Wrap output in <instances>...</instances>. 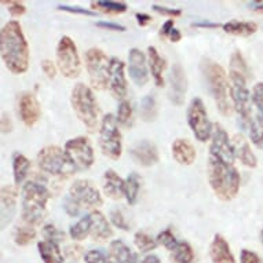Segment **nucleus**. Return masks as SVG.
<instances>
[{
    "label": "nucleus",
    "instance_id": "obj_1",
    "mask_svg": "<svg viewBox=\"0 0 263 263\" xmlns=\"http://www.w3.org/2000/svg\"><path fill=\"white\" fill-rule=\"evenodd\" d=\"M0 51L6 68L14 74L25 73L29 68V46L22 32L21 24L9 21L0 33Z\"/></svg>",
    "mask_w": 263,
    "mask_h": 263
},
{
    "label": "nucleus",
    "instance_id": "obj_2",
    "mask_svg": "<svg viewBox=\"0 0 263 263\" xmlns=\"http://www.w3.org/2000/svg\"><path fill=\"white\" fill-rule=\"evenodd\" d=\"M208 182L218 199L222 201H230L237 196L240 185H241V178H240L238 170L234 167V164L223 163L210 156L208 157Z\"/></svg>",
    "mask_w": 263,
    "mask_h": 263
},
{
    "label": "nucleus",
    "instance_id": "obj_3",
    "mask_svg": "<svg viewBox=\"0 0 263 263\" xmlns=\"http://www.w3.org/2000/svg\"><path fill=\"white\" fill-rule=\"evenodd\" d=\"M201 72L218 110L223 116H232L234 108L230 101V79L228 78L223 68L215 61L204 58L201 61Z\"/></svg>",
    "mask_w": 263,
    "mask_h": 263
},
{
    "label": "nucleus",
    "instance_id": "obj_4",
    "mask_svg": "<svg viewBox=\"0 0 263 263\" xmlns=\"http://www.w3.org/2000/svg\"><path fill=\"white\" fill-rule=\"evenodd\" d=\"M51 199L50 190L36 181H28L22 186L21 216L22 222L37 226L43 222L47 212L48 200Z\"/></svg>",
    "mask_w": 263,
    "mask_h": 263
},
{
    "label": "nucleus",
    "instance_id": "obj_5",
    "mask_svg": "<svg viewBox=\"0 0 263 263\" xmlns=\"http://www.w3.org/2000/svg\"><path fill=\"white\" fill-rule=\"evenodd\" d=\"M70 105L79 120L86 125L88 131H95L98 125L100 109L94 91L84 83H78L70 92Z\"/></svg>",
    "mask_w": 263,
    "mask_h": 263
},
{
    "label": "nucleus",
    "instance_id": "obj_6",
    "mask_svg": "<svg viewBox=\"0 0 263 263\" xmlns=\"http://www.w3.org/2000/svg\"><path fill=\"white\" fill-rule=\"evenodd\" d=\"M37 165L43 173L60 178H69L78 171L65 149L55 145H48L40 149L37 153Z\"/></svg>",
    "mask_w": 263,
    "mask_h": 263
},
{
    "label": "nucleus",
    "instance_id": "obj_7",
    "mask_svg": "<svg viewBox=\"0 0 263 263\" xmlns=\"http://www.w3.org/2000/svg\"><path fill=\"white\" fill-rule=\"evenodd\" d=\"M100 147L106 157L119 160L123 152V135L117 119L112 113L105 115L100 127Z\"/></svg>",
    "mask_w": 263,
    "mask_h": 263
},
{
    "label": "nucleus",
    "instance_id": "obj_8",
    "mask_svg": "<svg viewBox=\"0 0 263 263\" xmlns=\"http://www.w3.org/2000/svg\"><path fill=\"white\" fill-rule=\"evenodd\" d=\"M230 79V98L233 104L234 110L238 113L242 127H247V121L250 119L251 113L254 112L252 95L247 87V79L238 73L229 72Z\"/></svg>",
    "mask_w": 263,
    "mask_h": 263
},
{
    "label": "nucleus",
    "instance_id": "obj_9",
    "mask_svg": "<svg viewBox=\"0 0 263 263\" xmlns=\"http://www.w3.org/2000/svg\"><path fill=\"white\" fill-rule=\"evenodd\" d=\"M57 65L65 78L76 79L82 73V61L78 47L69 36H62L57 46Z\"/></svg>",
    "mask_w": 263,
    "mask_h": 263
},
{
    "label": "nucleus",
    "instance_id": "obj_10",
    "mask_svg": "<svg viewBox=\"0 0 263 263\" xmlns=\"http://www.w3.org/2000/svg\"><path fill=\"white\" fill-rule=\"evenodd\" d=\"M86 68L90 76L91 86L95 90H105L109 86V62L110 60L101 48L92 47L87 50Z\"/></svg>",
    "mask_w": 263,
    "mask_h": 263
},
{
    "label": "nucleus",
    "instance_id": "obj_11",
    "mask_svg": "<svg viewBox=\"0 0 263 263\" xmlns=\"http://www.w3.org/2000/svg\"><path fill=\"white\" fill-rule=\"evenodd\" d=\"M187 123L194 138L200 142H207L212 137L214 124L210 121L207 108L201 98H193L187 108Z\"/></svg>",
    "mask_w": 263,
    "mask_h": 263
},
{
    "label": "nucleus",
    "instance_id": "obj_12",
    "mask_svg": "<svg viewBox=\"0 0 263 263\" xmlns=\"http://www.w3.org/2000/svg\"><path fill=\"white\" fill-rule=\"evenodd\" d=\"M65 152L69 156L78 171H86L91 168L95 161L94 149L86 137H76L65 143Z\"/></svg>",
    "mask_w": 263,
    "mask_h": 263
},
{
    "label": "nucleus",
    "instance_id": "obj_13",
    "mask_svg": "<svg viewBox=\"0 0 263 263\" xmlns=\"http://www.w3.org/2000/svg\"><path fill=\"white\" fill-rule=\"evenodd\" d=\"M210 156L228 164H234V160H236L232 141L229 138L223 125L219 123L214 124L211 145H210Z\"/></svg>",
    "mask_w": 263,
    "mask_h": 263
},
{
    "label": "nucleus",
    "instance_id": "obj_14",
    "mask_svg": "<svg viewBox=\"0 0 263 263\" xmlns=\"http://www.w3.org/2000/svg\"><path fill=\"white\" fill-rule=\"evenodd\" d=\"M69 196L76 200L82 207L98 208L104 204L101 192L88 179H78L70 186Z\"/></svg>",
    "mask_w": 263,
    "mask_h": 263
},
{
    "label": "nucleus",
    "instance_id": "obj_15",
    "mask_svg": "<svg viewBox=\"0 0 263 263\" xmlns=\"http://www.w3.org/2000/svg\"><path fill=\"white\" fill-rule=\"evenodd\" d=\"M109 88L117 100L124 101L127 97V79L124 73V62L117 57H112L109 62Z\"/></svg>",
    "mask_w": 263,
    "mask_h": 263
},
{
    "label": "nucleus",
    "instance_id": "obj_16",
    "mask_svg": "<svg viewBox=\"0 0 263 263\" xmlns=\"http://www.w3.org/2000/svg\"><path fill=\"white\" fill-rule=\"evenodd\" d=\"M18 109H20V117H21L22 123L32 128L33 125L40 120L42 116V108L36 95L33 92H22L20 95V101H18Z\"/></svg>",
    "mask_w": 263,
    "mask_h": 263
},
{
    "label": "nucleus",
    "instance_id": "obj_17",
    "mask_svg": "<svg viewBox=\"0 0 263 263\" xmlns=\"http://www.w3.org/2000/svg\"><path fill=\"white\" fill-rule=\"evenodd\" d=\"M170 101L177 106H182L187 92V79L181 64H174L170 72Z\"/></svg>",
    "mask_w": 263,
    "mask_h": 263
},
{
    "label": "nucleus",
    "instance_id": "obj_18",
    "mask_svg": "<svg viewBox=\"0 0 263 263\" xmlns=\"http://www.w3.org/2000/svg\"><path fill=\"white\" fill-rule=\"evenodd\" d=\"M128 74L138 87H143L149 82L146 55L139 48H131L128 52Z\"/></svg>",
    "mask_w": 263,
    "mask_h": 263
},
{
    "label": "nucleus",
    "instance_id": "obj_19",
    "mask_svg": "<svg viewBox=\"0 0 263 263\" xmlns=\"http://www.w3.org/2000/svg\"><path fill=\"white\" fill-rule=\"evenodd\" d=\"M128 152L135 163L142 165V167H152V165L159 163L157 146L151 141H147V139L135 143L134 146L129 147Z\"/></svg>",
    "mask_w": 263,
    "mask_h": 263
},
{
    "label": "nucleus",
    "instance_id": "obj_20",
    "mask_svg": "<svg viewBox=\"0 0 263 263\" xmlns=\"http://www.w3.org/2000/svg\"><path fill=\"white\" fill-rule=\"evenodd\" d=\"M18 201V186L5 185L2 187V228L5 229L15 215Z\"/></svg>",
    "mask_w": 263,
    "mask_h": 263
},
{
    "label": "nucleus",
    "instance_id": "obj_21",
    "mask_svg": "<svg viewBox=\"0 0 263 263\" xmlns=\"http://www.w3.org/2000/svg\"><path fill=\"white\" fill-rule=\"evenodd\" d=\"M91 219V232L90 237L95 242L108 241L109 238L113 236V229L105 215L100 211H92L90 214Z\"/></svg>",
    "mask_w": 263,
    "mask_h": 263
},
{
    "label": "nucleus",
    "instance_id": "obj_22",
    "mask_svg": "<svg viewBox=\"0 0 263 263\" xmlns=\"http://www.w3.org/2000/svg\"><path fill=\"white\" fill-rule=\"evenodd\" d=\"M210 258L212 263H236L229 242L222 234H215L210 246Z\"/></svg>",
    "mask_w": 263,
    "mask_h": 263
},
{
    "label": "nucleus",
    "instance_id": "obj_23",
    "mask_svg": "<svg viewBox=\"0 0 263 263\" xmlns=\"http://www.w3.org/2000/svg\"><path fill=\"white\" fill-rule=\"evenodd\" d=\"M232 145H233V151L236 159H238L241 161L246 167H250V168H255L258 165V159L256 156L251 149L250 143L246 139V137L242 134H236L232 138Z\"/></svg>",
    "mask_w": 263,
    "mask_h": 263
},
{
    "label": "nucleus",
    "instance_id": "obj_24",
    "mask_svg": "<svg viewBox=\"0 0 263 263\" xmlns=\"http://www.w3.org/2000/svg\"><path fill=\"white\" fill-rule=\"evenodd\" d=\"M171 152H173L174 160L181 165H192L197 157V152L193 143L183 138H178L174 141Z\"/></svg>",
    "mask_w": 263,
    "mask_h": 263
},
{
    "label": "nucleus",
    "instance_id": "obj_25",
    "mask_svg": "<svg viewBox=\"0 0 263 263\" xmlns=\"http://www.w3.org/2000/svg\"><path fill=\"white\" fill-rule=\"evenodd\" d=\"M102 190L109 199L120 200L123 196H125V181L119 177V174H116L115 170H108L104 174Z\"/></svg>",
    "mask_w": 263,
    "mask_h": 263
},
{
    "label": "nucleus",
    "instance_id": "obj_26",
    "mask_svg": "<svg viewBox=\"0 0 263 263\" xmlns=\"http://www.w3.org/2000/svg\"><path fill=\"white\" fill-rule=\"evenodd\" d=\"M109 258L115 263H138V254L123 240H113L109 246Z\"/></svg>",
    "mask_w": 263,
    "mask_h": 263
},
{
    "label": "nucleus",
    "instance_id": "obj_27",
    "mask_svg": "<svg viewBox=\"0 0 263 263\" xmlns=\"http://www.w3.org/2000/svg\"><path fill=\"white\" fill-rule=\"evenodd\" d=\"M147 64H149V69H151L152 78L155 80L156 86L163 87L164 86V78L163 72L165 69V60L160 55L157 48L151 46L147 48Z\"/></svg>",
    "mask_w": 263,
    "mask_h": 263
},
{
    "label": "nucleus",
    "instance_id": "obj_28",
    "mask_svg": "<svg viewBox=\"0 0 263 263\" xmlns=\"http://www.w3.org/2000/svg\"><path fill=\"white\" fill-rule=\"evenodd\" d=\"M37 251H39L40 258H42L44 263L64 262V255L61 252L60 246L57 242L47 241V240L39 241L37 242Z\"/></svg>",
    "mask_w": 263,
    "mask_h": 263
},
{
    "label": "nucleus",
    "instance_id": "obj_29",
    "mask_svg": "<svg viewBox=\"0 0 263 263\" xmlns=\"http://www.w3.org/2000/svg\"><path fill=\"white\" fill-rule=\"evenodd\" d=\"M247 127L250 128V138L252 143L258 149H263V116L258 110L251 113Z\"/></svg>",
    "mask_w": 263,
    "mask_h": 263
},
{
    "label": "nucleus",
    "instance_id": "obj_30",
    "mask_svg": "<svg viewBox=\"0 0 263 263\" xmlns=\"http://www.w3.org/2000/svg\"><path fill=\"white\" fill-rule=\"evenodd\" d=\"M30 170V160L22 153H14L13 156V177L14 185L20 186L25 182Z\"/></svg>",
    "mask_w": 263,
    "mask_h": 263
},
{
    "label": "nucleus",
    "instance_id": "obj_31",
    "mask_svg": "<svg viewBox=\"0 0 263 263\" xmlns=\"http://www.w3.org/2000/svg\"><path fill=\"white\" fill-rule=\"evenodd\" d=\"M222 29L229 35L247 37V36L254 35L258 30V25L251 21H229L222 25Z\"/></svg>",
    "mask_w": 263,
    "mask_h": 263
},
{
    "label": "nucleus",
    "instance_id": "obj_32",
    "mask_svg": "<svg viewBox=\"0 0 263 263\" xmlns=\"http://www.w3.org/2000/svg\"><path fill=\"white\" fill-rule=\"evenodd\" d=\"M141 183V177L137 173H131L125 179V200L129 205H134L138 201Z\"/></svg>",
    "mask_w": 263,
    "mask_h": 263
},
{
    "label": "nucleus",
    "instance_id": "obj_33",
    "mask_svg": "<svg viewBox=\"0 0 263 263\" xmlns=\"http://www.w3.org/2000/svg\"><path fill=\"white\" fill-rule=\"evenodd\" d=\"M36 238V229L35 226H32L29 223L22 222L21 224H18L14 232V241L20 247L29 246L30 242Z\"/></svg>",
    "mask_w": 263,
    "mask_h": 263
},
{
    "label": "nucleus",
    "instance_id": "obj_34",
    "mask_svg": "<svg viewBox=\"0 0 263 263\" xmlns=\"http://www.w3.org/2000/svg\"><path fill=\"white\" fill-rule=\"evenodd\" d=\"M91 9H92V11L97 10V11H101V13L104 14L119 15V14L125 13L127 9H128V6H127V3H123V2L109 0V2H92L91 3Z\"/></svg>",
    "mask_w": 263,
    "mask_h": 263
},
{
    "label": "nucleus",
    "instance_id": "obj_35",
    "mask_svg": "<svg viewBox=\"0 0 263 263\" xmlns=\"http://www.w3.org/2000/svg\"><path fill=\"white\" fill-rule=\"evenodd\" d=\"M91 232V219L90 215L83 216L82 219L69 228V236L74 241H83L90 236Z\"/></svg>",
    "mask_w": 263,
    "mask_h": 263
},
{
    "label": "nucleus",
    "instance_id": "obj_36",
    "mask_svg": "<svg viewBox=\"0 0 263 263\" xmlns=\"http://www.w3.org/2000/svg\"><path fill=\"white\" fill-rule=\"evenodd\" d=\"M171 259L174 263H193L194 252L193 248L190 247L189 242L181 241L177 246V248L173 251Z\"/></svg>",
    "mask_w": 263,
    "mask_h": 263
},
{
    "label": "nucleus",
    "instance_id": "obj_37",
    "mask_svg": "<svg viewBox=\"0 0 263 263\" xmlns=\"http://www.w3.org/2000/svg\"><path fill=\"white\" fill-rule=\"evenodd\" d=\"M139 113L145 121H153L157 116V104H156L155 95L147 94L145 95L141 101V108Z\"/></svg>",
    "mask_w": 263,
    "mask_h": 263
},
{
    "label": "nucleus",
    "instance_id": "obj_38",
    "mask_svg": "<svg viewBox=\"0 0 263 263\" xmlns=\"http://www.w3.org/2000/svg\"><path fill=\"white\" fill-rule=\"evenodd\" d=\"M230 69L229 72H232V73H238L244 76V78L248 80L250 79V69H248V65H247L246 60H244V57L241 55V52L240 51H234L230 57Z\"/></svg>",
    "mask_w": 263,
    "mask_h": 263
},
{
    "label": "nucleus",
    "instance_id": "obj_39",
    "mask_svg": "<svg viewBox=\"0 0 263 263\" xmlns=\"http://www.w3.org/2000/svg\"><path fill=\"white\" fill-rule=\"evenodd\" d=\"M134 244L138 248L139 252H151V251L156 250V247L159 246L156 238H153L151 234H147L146 232H137L134 234Z\"/></svg>",
    "mask_w": 263,
    "mask_h": 263
},
{
    "label": "nucleus",
    "instance_id": "obj_40",
    "mask_svg": "<svg viewBox=\"0 0 263 263\" xmlns=\"http://www.w3.org/2000/svg\"><path fill=\"white\" fill-rule=\"evenodd\" d=\"M117 123L123 127H131L133 125V106L129 104V101H121L117 108L116 115Z\"/></svg>",
    "mask_w": 263,
    "mask_h": 263
},
{
    "label": "nucleus",
    "instance_id": "obj_41",
    "mask_svg": "<svg viewBox=\"0 0 263 263\" xmlns=\"http://www.w3.org/2000/svg\"><path fill=\"white\" fill-rule=\"evenodd\" d=\"M42 234H43L44 240L57 242V244H60V242L64 241L65 237H66V234H65L62 230H60V229L57 228L55 224L52 223L44 224L43 229H42Z\"/></svg>",
    "mask_w": 263,
    "mask_h": 263
},
{
    "label": "nucleus",
    "instance_id": "obj_42",
    "mask_svg": "<svg viewBox=\"0 0 263 263\" xmlns=\"http://www.w3.org/2000/svg\"><path fill=\"white\" fill-rule=\"evenodd\" d=\"M156 241H157L159 246H163L165 250L171 251V252H173V251L177 248L178 244H179L177 237L174 236V233L170 230V229H165V230H163V232H160V233L157 234Z\"/></svg>",
    "mask_w": 263,
    "mask_h": 263
},
{
    "label": "nucleus",
    "instance_id": "obj_43",
    "mask_svg": "<svg viewBox=\"0 0 263 263\" xmlns=\"http://www.w3.org/2000/svg\"><path fill=\"white\" fill-rule=\"evenodd\" d=\"M110 222L115 228L120 229V230H124V232H128L129 224L127 223V219L125 216L123 215V212L119 210V208H115L110 211Z\"/></svg>",
    "mask_w": 263,
    "mask_h": 263
},
{
    "label": "nucleus",
    "instance_id": "obj_44",
    "mask_svg": "<svg viewBox=\"0 0 263 263\" xmlns=\"http://www.w3.org/2000/svg\"><path fill=\"white\" fill-rule=\"evenodd\" d=\"M84 262L86 263H109L108 255L101 250H90L84 254Z\"/></svg>",
    "mask_w": 263,
    "mask_h": 263
},
{
    "label": "nucleus",
    "instance_id": "obj_45",
    "mask_svg": "<svg viewBox=\"0 0 263 263\" xmlns=\"http://www.w3.org/2000/svg\"><path fill=\"white\" fill-rule=\"evenodd\" d=\"M252 104L263 116V83H256L252 88Z\"/></svg>",
    "mask_w": 263,
    "mask_h": 263
},
{
    "label": "nucleus",
    "instance_id": "obj_46",
    "mask_svg": "<svg viewBox=\"0 0 263 263\" xmlns=\"http://www.w3.org/2000/svg\"><path fill=\"white\" fill-rule=\"evenodd\" d=\"M2 5H5L9 10V13L13 15V17H21L26 13V6L22 3V2H18V0H9V2H2Z\"/></svg>",
    "mask_w": 263,
    "mask_h": 263
},
{
    "label": "nucleus",
    "instance_id": "obj_47",
    "mask_svg": "<svg viewBox=\"0 0 263 263\" xmlns=\"http://www.w3.org/2000/svg\"><path fill=\"white\" fill-rule=\"evenodd\" d=\"M64 210L65 212L68 214V215L70 216V218H74V216H78L79 214H80V210H82V205L76 201V200H73L70 196H66L64 200Z\"/></svg>",
    "mask_w": 263,
    "mask_h": 263
},
{
    "label": "nucleus",
    "instance_id": "obj_48",
    "mask_svg": "<svg viewBox=\"0 0 263 263\" xmlns=\"http://www.w3.org/2000/svg\"><path fill=\"white\" fill-rule=\"evenodd\" d=\"M58 10L66 11L70 14H80V15H88V17H94L95 11L88 9H83V7H78V6H66V5H60Z\"/></svg>",
    "mask_w": 263,
    "mask_h": 263
},
{
    "label": "nucleus",
    "instance_id": "obj_49",
    "mask_svg": "<svg viewBox=\"0 0 263 263\" xmlns=\"http://www.w3.org/2000/svg\"><path fill=\"white\" fill-rule=\"evenodd\" d=\"M152 9L155 10L156 13L161 14V15H165V17L173 18V20L182 15V10L179 9H170V7H163V6L159 5H153L152 6Z\"/></svg>",
    "mask_w": 263,
    "mask_h": 263
},
{
    "label": "nucleus",
    "instance_id": "obj_50",
    "mask_svg": "<svg viewBox=\"0 0 263 263\" xmlns=\"http://www.w3.org/2000/svg\"><path fill=\"white\" fill-rule=\"evenodd\" d=\"M240 263H263V259L254 251L242 250L240 255Z\"/></svg>",
    "mask_w": 263,
    "mask_h": 263
},
{
    "label": "nucleus",
    "instance_id": "obj_51",
    "mask_svg": "<svg viewBox=\"0 0 263 263\" xmlns=\"http://www.w3.org/2000/svg\"><path fill=\"white\" fill-rule=\"evenodd\" d=\"M42 70L48 79H54L57 74V66L51 60H44L42 62Z\"/></svg>",
    "mask_w": 263,
    "mask_h": 263
},
{
    "label": "nucleus",
    "instance_id": "obj_52",
    "mask_svg": "<svg viewBox=\"0 0 263 263\" xmlns=\"http://www.w3.org/2000/svg\"><path fill=\"white\" fill-rule=\"evenodd\" d=\"M65 255L72 260H79L83 255V248L80 246H70L65 250Z\"/></svg>",
    "mask_w": 263,
    "mask_h": 263
},
{
    "label": "nucleus",
    "instance_id": "obj_53",
    "mask_svg": "<svg viewBox=\"0 0 263 263\" xmlns=\"http://www.w3.org/2000/svg\"><path fill=\"white\" fill-rule=\"evenodd\" d=\"M97 26H98V28H102V29L113 30V32H124L125 30V26L120 25V24H115V22L100 21L97 22Z\"/></svg>",
    "mask_w": 263,
    "mask_h": 263
},
{
    "label": "nucleus",
    "instance_id": "obj_54",
    "mask_svg": "<svg viewBox=\"0 0 263 263\" xmlns=\"http://www.w3.org/2000/svg\"><path fill=\"white\" fill-rule=\"evenodd\" d=\"M173 29H174V20H167V21L163 24V26L160 28V37H163V39H168L170 33H171V30Z\"/></svg>",
    "mask_w": 263,
    "mask_h": 263
},
{
    "label": "nucleus",
    "instance_id": "obj_55",
    "mask_svg": "<svg viewBox=\"0 0 263 263\" xmlns=\"http://www.w3.org/2000/svg\"><path fill=\"white\" fill-rule=\"evenodd\" d=\"M13 129V121H11V117L7 115V113H3L2 115V131L7 134V133H11Z\"/></svg>",
    "mask_w": 263,
    "mask_h": 263
},
{
    "label": "nucleus",
    "instance_id": "obj_56",
    "mask_svg": "<svg viewBox=\"0 0 263 263\" xmlns=\"http://www.w3.org/2000/svg\"><path fill=\"white\" fill-rule=\"evenodd\" d=\"M135 17H137V21H138L139 26H146L152 22L151 15H147V14L145 13H137L135 14Z\"/></svg>",
    "mask_w": 263,
    "mask_h": 263
},
{
    "label": "nucleus",
    "instance_id": "obj_57",
    "mask_svg": "<svg viewBox=\"0 0 263 263\" xmlns=\"http://www.w3.org/2000/svg\"><path fill=\"white\" fill-rule=\"evenodd\" d=\"M181 39H182V33L177 29V28H174V29L171 30V33H170L168 40L170 42H173V43H178V42H181Z\"/></svg>",
    "mask_w": 263,
    "mask_h": 263
},
{
    "label": "nucleus",
    "instance_id": "obj_58",
    "mask_svg": "<svg viewBox=\"0 0 263 263\" xmlns=\"http://www.w3.org/2000/svg\"><path fill=\"white\" fill-rule=\"evenodd\" d=\"M141 263H161V260H160V258L157 256V255L151 254V255H146V256L141 260Z\"/></svg>",
    "mask_w": 263,
    "mask_h": 263
},
{
    "label": "nucleus",
    "instance_id": "obj_59",
    "mask_svg": "<svg viewBox=\"0 0 263 263\" xmlns=\"http://www.w3.org/2000/svg\"><path fill=\"white\" fill-rule=\"evenodd\" d=\"M193 26H197V28H219V24H214V22H196L193 24Z\"/></svg>",
    "mask_w": 263,
    "mask_h": 263
},
{
    "label": "nucleus",
    "instance_id": "obj_60",
    "mask_svg": "<svg viewBox=\"0 0 263 263\" xmlns=\"http://www.w3.org/2000/svg\"><path fill=\"white\" fill-rule=\"evenodd\" d=\"M254 10L259 11V13H263V3H254Z\"/></svg>",
    "mask_w": 263,
    "mask_h": 263
},
{
    "label": "nucleus",
    "instance_id": "obj_61",
    "mask_svg": "<svg viewBox=\"0 0 263 263\" xmlns=\"http://www.w3.org/2000/svg\"><path fill=\"white\" fill-rule=\"evenodd\" d=\"M260 241H262L263 244V229H262V232H260Z\"/></svg>",
    "mask_w": 263,
    "mask_h": 263
},
{
    "label": "nucleus",
    "instance_id": "obj_62",
    "mask_svg": "<svg viewBox=\"0 0 263 263\" xmlns=\"http://www.w3.org/2000/svg\"><path fill=\"white\" fill-rule=\"evenodd\" d=\"M109 263H115V262H113V260H110V262H109Z\"/></svg>",
    "mask_w": 263,
    "mask_h": 263
}]
</instances>
